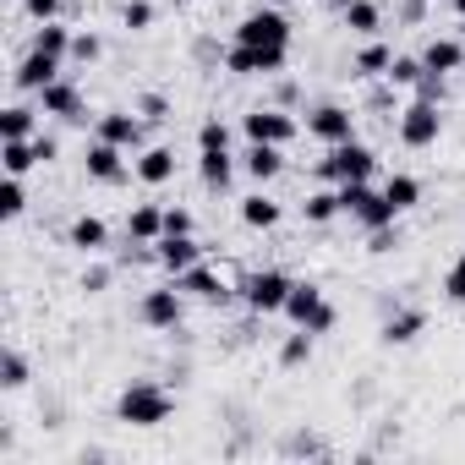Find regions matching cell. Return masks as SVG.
Returning <instances> with one entry per match:
<instances>
[{"mask_svg":"<svg viewBox=\"0 0 465 465\" xmlns=\"http://www.w3.org/2000/svg\"><path fill=\"white\" fill-rule=\"evenodd\" d=\"M170 411H175V394L153 378L126 383L115 400V421H126V427H159V421H170Z\"/></svg>","mask_w":465,"mask_h":465,"instance_id":"6da1fadb","label":"cell"},{"mask_svg":"<svg viewBox=\"0 0 465 465\" xmlns=\"http://www.w3.org/2000/svg\"><path fill=\"white\" fill-rule=\"evenodd\" d=\"M291 274L285 269H252L242 285H236V296H242V307L252 312V318H274V312H285V302H291Z\"/></svg>","mask_w":465,"mask_h":465,"instance_id":"7a4b0ae2","label":"cell"},{"mask_svg":"<svg viewBox=\"0 0 465 465\" xmlns=\"http://www.w3.org/2000/svg\"><path fill=\"white\" fill-rule=\"evenodd\" d=\"M372 170H378V153H372L361 137L334 143V148L318 159V175H323V181H334V186H345V181H372Z\"/></svg>","mask_w":465,"mask_h":465,"instance_id":"3957f363","label":"cell"},{"mask_svg":"<svg viewBox=\"0 0 465 465\" xmlns=\"http://www.w3.org/2000/svg\"><path fill=\"white\" fill-rule=\"evenodd\" d=\"M340 208H345L361 230H383V224L400 219L394 203L383 197V186H372V181H345V186H340Z\"/></svg>","mask_w":465,"mask_h":465,"instance_id":"277c9868","label":"cell"},{"mask_svg":"<svg viewBox=\"0 0 465 465\" xmlns=\"http://www.w3.org/2000/svg\"><path fill=\"white\" fill-rule=\"evenodd\" d=\"M285 318L296 323V329H312V334H329L334 323H340V312H334V302L312 285V280H296L291 285V302H285Z\"/></svg>","mask_w":465,"mask_h":465,"instance_id":"5b68a950","label":"cell"},{"mask_svg":"<svg viewBox=\"0 0 465 465\" xmlns=\"http://www.w3.org/2000/svg\"><path fill=\"white\" fill-rule=\"evenodd\" d=\"M291 61V45H230L224 72L230 77H280Z\"/></svg>","mask_w":465,"mask_h":465,"instance_id":"8992f818","label":"cell"},{"mask_svg":"<svg viewBox=\"0 0 465 465\" xmlns=\"http://www.w3.org/2000/svg\"><path fill=\"white\" fill-rule=\"evenodd\" d=\"M291 39H296V28H291L285 6H258L236 23V45H291Z\"/></svg>","mask_w":465,"mask_h":465,"instance_id":"52a82bcc","label":"cell"},{"mask_svg":"<svg viewBox=\"0 0 465 465\" xmlns=\"http://www.w3.org/2000/svg\"><path fill=\"white\" fill-rule=\"evenodd\" d=\"M94 137H104V143H115V148H126V153H143V148H148V121H143L137 110H104V115L94 121Z\"/></svg>","mask_w":465,"mask_h":465,"instance_id":"ba28073f","label":"cell"},{"mask_svg":"<svg viewBox=\"0 0 465 465\" xmlns=\"http://www.w3.org/2000/svg\"><path fill=\"white\" fill-rule=\"evenodd\" d=\"M438 137H443V104L411 99V104L400 110V143H405V148H432Z\"/></svg>","mask_w":465,"mask_h":465,"instance_id":"9c48e42d","label":"cell"},{"mask_svg":"<svg viewBox=\"0 0 465 465\" xmlns=\"http://www.w3.org/2000/svg\"><path fill=\"white\" fill-rule=\"evenodd\" d=\"M137 318H143L148 329H181V318H186V291H181L175 280L159 285V291H143Z\"/></svg>","mask_w":465,"mask_h":465,"instance_id":"30bf717a","label":"cell"},{"mask_svg":"<svg viewBox=\"0 0 465 465\" xmlns=\"http://www.w3.org/2000/svg\"><path fill=\"white\" fill-rule=\"evenodd\" d=\"M242 132H247V143H291L302 126H296V115H285L280 104H258V110H247L242 115Z\"/></svg>","mask_w":465,"mask_h":465,"instance_id":"8fae6325","label":"cell"},{"mask_svg":"<svg viewBox=\"0 0 465 465\" xmlns=\"http://www.w3.org/2000/svg\"><path fill=\"white\" fill-rule=\"evenodd\" d=\"M307 137H318L323 148L351 143V137H356V110H345V104H318V110H307Z\"/></svg>","mask_w":465,"mask_h":465,"instance_id":"7c38bea8","label":"cell"},{"mask_svg":"<svg viewBox=\"0 0 465 465\" xmlns=\"http://www.w3.org/2000/svg\"><path fill=\"white\" fill-rule=\"evenodd\" d=\"M34 99H39V110H45V115H61V121H88L83 88H77L72 77H55V83H50V88H39Z\"/></svg>","mask_w":465,"mask_h":465,"instance_id":"4fadbf2b","label":"cell"},{"mask_svg":"<svg viewBox=\"0 0 465 465\" xmlns=\"http://www.w3.org/2000/svg\"><path fill=\"white\" fill-rule=\"evenodd\" d=\"M83 164H88V181H99V186H121V181H126V148H115V143H104V137L88 143Z\"/></svg>","mask_w":465,"mask_h":465,"instance_id":"5bb4252c","label":"cell"},{"mask_svg":"<svg viewBox=\"0 0 465 465\" xmlns=\"http://www.w3.org/2000/svg\"><path fill=\"white\" fill-rule=\"evenodd\" d=\"M61 66H66V61H55V55H45V50H28V55L17 61V72H12V88H17V94H39V88H50V83L61 77Z\"/></svg>","mask_w":465,"mask_h":465,"instance_id":"9a60e30c","label":"cell"},{"mask_svg":"<svg viewBox=\"0 0 465 465\" xmlns=\"http://www.w3.org/2000/svg\"><path fill=\"white\" fill-rule=\"evenodd\" d=\"M175 285H181L186 296H197V302H208V307H224L230 296H236V291H230V285H224V280H219V274H213L208 263H192L186 274H175Z\"/></svg>","mask_w":465,"mask_h":465,"instance_id":"2e32d148","label":"cell"},{"mask_svg":"<svg viewBox=\"0 0 465 465\" xmlns=\"http://www.w3.org/2000/svg\"><path fill=\"white\" fill-rule=\"evenodd\" d=\"M153 247H159V269H164L170 280L186 274L192 263H203V242H197V236H159Z\"/></svg>","mask_w":465,"mask_h":465,"instance_id":"e0dca14e","label":"cell"},{"mask_svg":"<svg viewBox=\"0 0 465 465\" xmlns=\"http://www.w3.org/2000/svg\"><path fill=\"white\" fill-rule=\"evenodd\" d=\"M421 329H427V312L421 307H389V318L378 323V340L383 345H411Z\"/></svg>","mask_w":465,"mask_h":465,"instance_id":"ac0fdd59","label":"cell"},{"mask_svg":"<svg viewBox=\"0 0 465 465\" xmlns=\"http://www.w3.org/2000/svg\"><path fill=\"white\" fill-rule=\"evenodd\" d=\"M132 175H137L143 186H164V181H175V148H164V143L143 148L137 164H132Z\"/></svg>","mask_w":465,"mask_h":465,"instance_id":"d6986e66","label":"cell"},{"mask_svg":"<svg viewBox=\"0 0 465 465\" xmlns=\"http://www.w3.org/2000/svg\"><path fill=\"white\" fill-rule=\"evenodd\" d=\"M66 242H72L77 252H88V258H99V252L110 247V224H104L99 213H77V219H72V230H66Z\"/></svg>","mask_w":465,"mask_h":465,"instance_id":"ffe728a7","label":"cell"},{"mask_svg":"<svg viewBox=\"0 0 465 465\" xmlns=\"http://www.w3.org/2000/svg\"><path fill=\"white\" fill-rule=\"evenodd\" d=\"M242 170H247L258 186H269V181L285 170V148H280V143H252V148L242 153Z\"/></svg>","mask_w":465,"mask_h":465,"instance_id":"44dd1931","label":"cell"},{"mask_svg":"<svg viewBox=\"0 0 465 465\" xmlns=\"http://www.w3.org/2000/svg\"><path fill=\"white\" fill-rule=\"evenodd\" d=\"M197 181L208 192H230V181H236V153L219 148V153H197Z\"/></svg>","mask_w":465,"mask_h":465,"instance_id":"7402d4cb","label":"cell"},{"mask_svg":"<svg viewBox=\"0 0 465 465\" xmlns=\"http://www.w3.org/2000/svg\"><path fill=\"white\" fill-rule=\"evenodd\" d=\"M421 66H427V72H438V77H449V72H460V66H465V45H460V39H449V34H443V39H427Z\"/></svg>","mask_w":465,"mask_h":465,"instance_id":"603a6c76","label":"cell"},{"mask_svg":"<svg viewBox=\"0 0 465 465\" xmlns=\"http://www.w3.org/2000/svg\"><path fill=\"white\" fill-rule=\"evenodd\" d=\"M164 236V208L159 203H137L126 213V242H159Z\"/></svg>","mask_w":465,"mask_h":465,"instance_id":"cb8c5ba5","label":"cell"},{"mask_svg":"<svg viewBox=\"0 0 465 465\" xmlns=\"http://www.w3.org/2000/svg\"><path fill=\"white\" fill-rule=\"evenodd\" d=\"M389 61H394V50L383 45V39H367L356 55H351V77H361V83H372V77H383L389 72Z\"/></svg>","mask_w":465,"mask_h":465,"instance_id":"d4e9b609","label":"cell"},{"mask_svg":"<svg viewBox=\"0 0 465 465\" xmlns=\"http://www.w3.org/2000/svg\"><path fill=\"white\" fill-rule=\"evenodd\" d=\"M340 17H345V28H351L356 39H378V28H383L378 0H345V6H340Z\"/></svg>","mask_w":465,"mask_h":465,"instance_id":"484cf974","label":"cell"},{"mask_svg":"<svg viewBox=\"0 0 465 465\" xmlns=\"http://www.w3.org/2000/svg\"><path fill=\"white\" fill-rule=\"evenodd\" d=\"M72 39H77V28H66V23H39L28 50H45V55H55V61H72Z\"/></svg>","mask_w":465,"mask_h":465,"instance_id":"4316f807","label":"cell"},{"mask_svg":"<svg viewBox=\"0 0 465 465\" xmlns=\"http://www.w3.org/2000/svg\"><path fill=\"white\" fill-rule=\"evenodd\" d=\"M280 213H285V208H280L269 192L242 197V224H247V230H274V224H280Z\"/></svg>","mask_w":465,"mask_h":465,"instance_id":"83f0119b","label":"cell"},{"mask_svg":"<svg viewBox=\"0 0 465 465\" xmlns=\"http://www.w3.org/2000/svg\"><path fill=\"white\" fill-rule=\"evenodd\" d=\"M39 104H6L0 110V137H39Z\"/></svg>","mask_w":465,"mask_h":465,"instance_id":"f1b7e54d","label":"cell"},{"mask_svg":"<svg viewBox=\"0 0 465 465\" xmlns=\"http://www.w3.org/2000/svg\"><path fill=\"white\" fill-rule=\"evenodd\" d=\"M0 164H6V175H28L39 164L34 137H0Z\"/></svg>","mask_w":465,"mask_h":465,"instance_id":"f546056e","label":"cell"},{"mask_svg":"<svg viewBox=\"0 0 465 465\" xmlns=\"http://www.w3.org/2000/svg\"><path fill=\"white\" fill-rule=\"evenodd\" d=\"M383 197L394 203V213H411V208L421 203V181H416V175H405V170H394V175L383 181Z\"/></svg>","mask_w":465,"mask_h":465,"instance_id":"4dcf8cb0","label":"cell"},{"mask_svg":"<svg viewBox=\"0 0 465 465\" xmlns=\"http://www.w3.org/2000/svg\"><path fill=\"white\" fill-rule=\"evenodd\" d=\"M302 213H307V224H329L334 213H345V208H340V186H318V192H307Z\"/></svg>","mask_w":465,"mask_h":465,"instance_id":"1f68e13d","label":"cell"},{"mask_svg":"<svg viewBox=\"0 0 465 465\" xmlns=\"http://www.w3.org/2000/svg\"><path fill=\"white\" fill-rule=\"evenodd\" d=\"M312 345H318L312 329H291V334L280 340V367H307V361H312Z\"/></svg>","mask_w":465,"mask_h":465,"instance_id":"d6a6232c","label":"cell"},{"mask_svg":"<svg viewBox=\"0 0 465 465\" xmlns=\"http://www.w3.org/2000/svg\"><path fill=\"white\" fill-rule=\"evenodd\" d=\"M28 213V186H23V175H6V181H0V219H23Z\"/></svg>","mask_w":465,"mask_h":465,"instance_id":"836d02e7","label":"cell"},{"mask_svg":"<svg viewBox=\"0 0 465 465\" xmlns=\"http://www.w3.org/2000/svg\"><path fill=\"white\" fill-rule=\"evenodd\" d=\"M28 356L23 351H6V356H0V389H6V394H17V389H28Z\"/></svg>","mask_w":465,"mask_h":465,"instance_id":"e575fe53","label":"cell"},{"mask_svg":"<svg viewBox=\"0 0 465 465\" xmlns=\"http://www.w3.org/2000/svg\"><path fill=\"white\" fill-rule=\"evenodd\" d=\"M427 66H421V55H394L389 61V72H383V83L389 88H416V77H421Z\"/></svg>","mask_w":465,"mask_h":465,"instance_id":"d590c367","label":"cell"},{"mask_svg":"<svg viewBox=\"0 0 465 465\" xmlns=\"http://www.w3.org/2000/svg\"><path fill=\"white\" fill-rule=\"evenodd\" d=\"M400 247H405V230H400V219H394V224H383V230H367V252L389 258V252H400Z\"/></svg>","mask_w":465,"mask_h":465,"instance_id":"8d00e7d4","label":"cell"},{"mask_svg":"<svg viewBox=\"0 0 465 465\" xmlns=\"http://www.w3.org/2000/svg\"><path fill=\"white\" fill-rule=\"evenodd\" d=\"M219 148H230V126H224L219 115H208V121L197 126V153H219Z\"/></svg>","mask_w":465,"mask_h":465,"instance_id":"74e56055","label":"cell"},{"mask_svg":"<svg viewBox=\"0 0 465 465\" xmlns=\"http://www.w3.org/2000/svg\"><path fill=\"white\" fill-rule=\"evenodd\" d=\"M280 449H285V454H318V460H329V454H334V449H329L318 432H307V427H296V432H291Z\"/></svg>","mask_w":465,"mask_h":465,"instance_id":"f35d334b","label":"cell"},{"mask_svg":"<svg viewBox=\"0 0 465 465\" xmlns=\"http://www.w3.org/2000/svg\"><path fill=\"white\" fill-rule=\"evenodd\" d=\"M411 99H421V104H443V99H449V77L421 72V77H416V88H411Z\"/></svg>","mask_w":465,"mask_h":465,"instance_id":"ab89813d","label":"cell"},{"mask_svg":"<svg viewBox=\"0 0 465 465\" xmlns=\"http://www.w3.org/2000/svg\"><path fill=\"white\" fill-rule=\"evenodd\" d=\"M121 28L148 34L153 28V0H126V6H121Z\"/></svg>","mask_w":465,"mask_h":465,"instance_id":"60d3db41","label":"cell"},{"mask_svg":"<svg viewBox=\"0 0 465 465\" xmlns=\"http://www.w3.org/2000/svg\"><path fill=\"white\" fill-rule=\"evenodd\" d=\"M110 280H115V269H110V263H88V269H83V280H77V291H83V296H104V291H110Z\"/></svg>","mask_w":465,"mask_h":465,"instance_id":"b9f144b4","label":"cell"},{"mask_svg":"<svg viewBox=\"0 0 465 465\" xmlns=\"http://www.w3.org/2000/svg\"><path fill=\"white\" fill-rule=\"evenodd\" d=\"M99 55H104V39H99V34H88V28H83V34H77V39H72V61H77V66H94V61H99Z\"/></svg>","mask_w":465,"mask_h":465,"instance_id":"7bdbcfd3","label":"cell"},{"mask_svg":"<svg viewBox=\"0 0 465 465\" xmlns=\"http://www.w3.org/2000/svg\"><path fill=\"white\" fill-rule=\"evenodd\" d=\"M443 296H449L454 307H465V252L449 263V274H443Z\"/></svg>","mask_w":465,"mask_h":465,"instance_id":"ee69618b","label":"cell"},{"mask_svg":"<svg viewBox=\"0 0 465 465\" xmlns=\"http://www.w3.org/2000/svg\"><path fill=\"white\" fill-rule=\"evenodd\" d=\"M164 236H197L192 208H164Z\"/></svg>","mask_w":465,"mask_h":465,"instance_id":"f6af8a7d","label":"cell"},{"mask_svg":"<svg viewBox=\"0 0 465 465\" xmlns=\"http://www.w3.org/2000/svg\"><path fill=\"white\" fill-rule=\"evenodd\" d=\"M23 12H28L34 23H61V12H66V0H23Z\"/></svg>","mask_w":465,"mask_h":465,"instance_id":"bcb514c9","label":"cell"},{"mask_svg":"<svg viewBox=\"0 0 465 465\" xmlns=\"http://www.w3.org/2000/svg\"><path fill=\"white\" fill-rule=\"evenodd\" d=\"M137 115H143V121H170V99H164V94H143V99H137Z\"/></svg>","mask_w":465,"mask_h":465,"instance_id":"7dc6e473","label":"cell"},{"mask_svg":"<svg viewBox=\"0 0 465 465\" xmlns=\"http://www.w3.org/2000/svg\"><path fill=\"white\" fill-rule=\"evenodd\" d=\"M34 153H39V164H55V159H61V143H55L50 132H39V137H34Z\"/></svg>","mask_w":465,"mask_h":465,"instance_id":"c3c4849f","label":"cell"},{"mask_svg":"<svg viewBox=\"0 0 465 465\" xmlns=\"http://www.w3.org/2000/svg\"><path fill=\"white\" fill-rule=\"evenodd\" d=\"M274 99H280V110H285V104H296V83H280V88H274Z\"/></svg>","mask_w":465,"mask_h":465,"instance_id":"681fc988","label":"cell"},{"mask_svg":"<svg viewBox=\"0 0 465 465\" xmlns=\"http://www.w3.org/2000/svg\"><path fill=\"white\" fill-rule=\"evenodd\" d=\"M449 6H454V12H460V17H465V0H449Z\"/></svg>","mask_w":465,"mask_h":465,"instance_id":"f907efd6","label":"cell"},{"mask_svg":"<svg viewBox=\"0 0 465 465\" xmlns=\"http://www.w3.org/2000/svg\"><path fill=\"white\" fill-rule=\"evenodd\" d=\"M263 6H291V0H263Z\"/></svg>","mask_w":465,"mask_h":465,"instance_id":"816d5d0a","label":"cell"}]
</instances>
